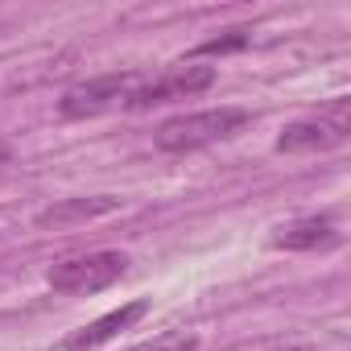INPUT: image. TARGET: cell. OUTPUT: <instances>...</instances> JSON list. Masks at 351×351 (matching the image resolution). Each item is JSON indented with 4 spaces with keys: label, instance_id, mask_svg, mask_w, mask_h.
<instances>
[{
    "label": "cell",
    "instance_id": "obj_1",
    "mask_svg": "<svg viewBox=\"0 0 351 351\" xmlns=\"http://www.w3.org/2000/svg\"><path fill=\"white\" fill-rule=\"evenodd\" d=\"M252 124V112L244 108H207V112H186L173 116L153 132V145L161 153H191V149H207L219 145L236 132H244Z\"/></svg>",
    "mask_w": 351,
    "mask_h": 351
},
{
    "label": "cell",
    "instance_id": "obj_2",
    "mask_svg": "<svg viewBox=\"0 0 351 351\" xmlns=\"http://www.w3.org/2000/svg\"><path fill=\"white\" fill-rule=\"evenodd\" d=\"M124 269H128L124 252H83V256L58 261L46 273V281L58 293H99V289L116 285L124 277Z\"/></svg>",
    "mask_w": 351,
    "mask_h": 351
},
{
    "label": "cell",
    "instance_id": "obj_3",
    "mask_svg": "<svg viewBox=\"0 0 351 351\" xmlns=\"http://www.w3.org/2000/svg\"><path fill=\"white\" fill-rule=\"evenodd\" d=\"M136 83H141V75H132V71L99 75V79L75 83L71 91H62L58 112H62L66 120H87V116H99V112H112V108H128Z\"/></svg>",
    "mask_w": 351,
    "mask_h": 351
},
{
    "label": "cell",
    "instance_id": "obj_4",
    "mask_svg": "<svg viewBox=\"0 0 351 351\" xmlns=\"http://www.w3.org/2000/svg\"><path fill=\"white\" fill-rule=\"evenodd\" d=\"M211 83H215V66H199V62H191V66H169V71H161L157 79H141L136 91H132V99H128V108H132V112H145V108H153V104L191 99V95L207 91Z\"/></svg>",
    "mask_w": 351,
    "mask_h": 351
},
{
    "label": "cell",
    "instance_id": "obj_5",
    "mask_svg": "<svg viewBox=\"0 0 351 351\" xmlns=\"http://www.w3.org/2000/svg\"><path fill=\"white\" fill-rule=\"evenodd\" d=\"M347 128H351L347 99H335L322 116H310V120H293V124H285V128H281V136H277V149H281V153L330 149V145L347 141Z\"/></svg>",
    "mask_w": 351,
    "mask_h": 351
},
{
    "label": "cell",
    "instance_id": "obj_6",
    "mask_svg": "<svg viewBox=\"0 0 351 351\" xmlns=\"http://www.w3.org/2000/svg\"><path fill=\"white\" fill-rule=\"evenodd\" d=\"M335 240H339V223L330 215H302L273 232V248L285 252H314V248H330Z\"/></svg>",
    "mask_w": 351,
    "mask_h": 351
},
{
    "label": "cell",
    "instance_id": "obj_7",
    "mask_svg": "<svg viewBox=\"0 0 351 351\" xmlns=\"http://www.w3.org/2000/svg\"><path fill=\"white\" fill-rule=\"evenodd\" d=\"M145 310H149V302H128V306H120V310H108L104 318H95V322H87L83 330H75L62 347H66V351H91V347L116 339L120 330H128L132 322H141Z\"/></svg>",
    "mask_w": 351,
    "mask_h": 351
},
{
    "label": "cell",
    "instance_id": "obj_8",
    "mask_svg": "<svg viewBox=\"0 0 351 351\" xmlns=\"http://www.w3.org/2000/svg\"><path fill=\"white\" fill-rule=\"evenodd\" d=\"M120 207V199L112 195H95V199H62L46 211H38V228H71V223H87L95 215H112Z\"/></svg>",
    "mask_w": 351,
    "mask_h": 351
},
{
    "label": "cell",
    "instance_id": "obj_9",
    "mask_svg": "<svg viewBox=\"0 0 351 351\" xmlns=\"http://www.w3.org/2000/svg\"><path fill=\"white\" fill-rule=\"evenodd\" d=\"M124 351H199V339L186 335V330H161V335H153L145 343L124 347Z\"/></svg>",
    "mask_w": 351,
    "mask_h": 351
},
{
    "label": "cell",
    "instance_id": "obj_10",
    "mask_svg": "<svg viewBox=\"0 0 351 351\" xmlns=\"http://www.w3.org/2000/svg\"><path fill=\"white\" fill-rule=\"evenodd\" d=\"M244 42H248V34H244V29H232V38H215V42H203V46L195 50V58H199V54H228V50H240Z\"/></svg>",
    "mask_w": 351,
    "mask_h": 351
},
{
    "label": "cell",
    "instance_id": "obj_11",
    "mask_svg": "<svg viewBox=\"0 0 351 351\" xmlns=\"http://www.w3.org/2000/svg\"><path fill=\"white\" fill-rule=\"evenodd\" d=\"M265 351H310V347H298V343H281V347H265Z\"/></svg>",
    "mask_w": 351,
    "mask_h": 351
},
{
    "label": "cell",
    "instance_id": "obj_12",
    "mask_svg": "<svg viewBox=\"0 0 351 351\" xmlns=\"http://www.w3.org/2000/svg\"><path fill=\"white\" fill-rule=\"evenodd\" d=\"M9 157H13V149H9V145H5V141H0V165H5V161H9Z\"/></svg>",
    "mask_w": 351,
    "mask_h": 351
}]
</instances>
